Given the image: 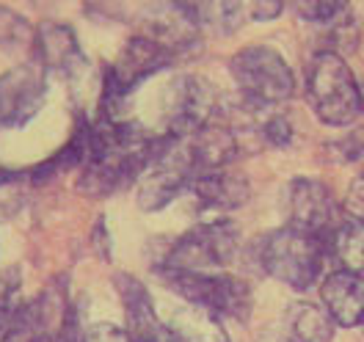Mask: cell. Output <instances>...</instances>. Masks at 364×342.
I'll list each match as a JSON object with an SVG mask.
<instances>
[{
	"instance_id": "obj_1",
	"label": "cell",
	"mask_w": 364,
	"mask_h": 342,
	"mask_svg": "<svg viewBox=\"0 0 364 342\" xmlns=\"http://www.w3.org/2000/svg\"><path fill=\"white\" fill-rule=\"evenodd\" d=\"M166 136H152L136 122L100 119L89 130V152L80 166L77 191L102 199L141 177Z\"/></svg>"
},
{
	"instance_id": "obj_2",
	"label": "cell",
	"mask_w": 364,
	"mask_h": 342,
	"mask_svg": "<svg viewBox=\"0 0 364 342\" xmlns=\"http://www.w3.org/2000/svg\"><path fill=\"white\" fill-rule=\"evenodd\" d=\"M326 254H328V240L293 227L273 229L257 243L259 268L298 293L309 290L320 279Z\"/></svg>"
},
{
	"instance_id": "obj_3",
	"label": "cell",
	"mask_w": 364,
	"mask_h": 342,
	"mask_svg": "<svg viewBox=\"0 0 364 342\" xmlns=\"http://www.w3.org/2000/svg\"><path fill=\"white\" fill-rule=\"evenodd\" d=\"M229 72L251 111H268L287 102L296 92V78L282 53L273 47L251 45L229 58Z\"/></svg>"
},
{
	"instance_id": "obj_4",
	"label": "cell",
	"mask_w": 364,
	"mask_h": 342,
	"mask_svg": "<svg viewBox=\"0 0 364 342\" xmlns=\"http://www.w3.org/2000/svg\"><path fill=\"white\" fill-rule=\"evenodd\" d=\"M306 100L323 124L345 127L362 111L359 86L340 53L320 50L306 69Z\"/></svg>"
},
{
	"instance_id": "obj_5",
	"label": "cell",
	"mask_w": 364,
	"mask_h": 342,
	"mask_svg": "<svg viewBox=\"0 0 364 342\" xmlns=\"http://www.w3.org/2000/svg\"><path fill=\"white\" fill-rule=\"evenodd\" d=\"M160 276L168 284V290L177 293L185 304L205 309L215 318L246 320L251 315L254 306L251 287L237 276L224 271L196 274V271H166V268H160Z\"/></svg>"
},
{
	"instance_id": "obj_6",
	"label": "cell",
	"mask_w": 364,
	"mask_h": 342,
	"mask_svg": "<svg viewBox=\"0 0 364 342\" xmlns=\"http://www.w3.org/2000/svg\"><path fill=\"white\" fill-rule=\"evenodd\" d=\"M196 177H199V169L191 152V141L166 136L155 158L146 163V169L138 177V207L149 213L163 210L185 188H191Z\"/></svg>"
},
{
	"instance_id": "obj_7",
	"label": "cell",
	"mask_w": 364,
	"mask_h": 342,
	"mask_svg": "<svg viewBox=\"0 0 364 342\" xmlns=\"http://www.w3.org/2000/svg\"><path fill=\"white\" fill-rule=\"evenodd\" d=\"M177 55L168 47L158 45L149 36H133L114 64H108L102 72V119H116V108L136 92L146 78L166 69Z\"/></svg>"
},
{
	"instance_id": "obj_8",
	"label": "cell",
	"mask_w": 364,
	"mask_h": 342,
	"mask_svg": "<svg viewBox=\"0 0 364 342\" xmlns=\"http://www.w3.org/2000/svg\"><path fill=\"white\" fill-rule=\"evenodd\" d=\"M240 246V232L232 221H207L188 229L174 240L168 257L163 262L166 271H196V274H215L232 265Z\"/></svg>"
},
{
	"instance_id": "obj_9",
	"label": "cell",
	"mask_w": 364,
	"mask_h": 342,
	"mask_svg": "<svg viewBox=\"0 0 364 342\" xmlns=\"http://www.w3.org/2000/svg\"><path fill=\"white\" fill-rule=\"evenodd\" d=\"M218 122V92L202 75H182L171 86L166 136L191 138Z\"/></svg>"
},
{
	"instance_id": "obj_10",
	"label": "cell",
	"mask_w": 364,
	"mask_h": 342,
	"mask_svg": "<svg viewBox=\"0 0 364 342\" xmlns=\"http://www.w3.org/2000/svg\"><path fill=\"white\" fill-rule=\"evenodd\" d=\"M47 94L45 67L31 58L0 75V127H23L39 114Z\"/></svg>"
},
{
	"instance_id": "obj_11",
	"label": "cell",
	"mask_w": 364,
	"mask_h": 342,
	"mask_svg": "<svg viewBox=\"0 0 364 342\" xmlns=\"http://www.w3.org/2000/svg\"><path fill=\"white\" fill-rule=\"evenodd\" d=\"M287 205H290V227L301 229L306 235L328 240L334 229L342 224L337 218V205L328 185L312 177H298L290 183Z\"/></svg>"
},
{
	"instance_id": "obj_12",
	"label": "cell",
	"mask_w": 364,
	"mask_h": 342,
	"mask_svg": "<svg viewBox=\"0 0 364 342\" xmlns=\"http://www.w3.org/2000/svg\"><path fill=\"white\" fill-rule=\"evenodd\" d=\"M69 318L64 290L47 287L45 293L20 306L3 342H58Z\"/></svg>"
},
{
	"instance_id": "obj_13",
	"label": "cell",
	"mask_w": 364,
	"mask_h": 342,
	"mask_svg": "<svg viewBox=\"0 0 364 342\" xmlns=\"http://www.w3.org/2000/svg\"><path fill=\"white\" fill-rule=\"evenodd\" d=\"M144 36L168 47L174 55H185L199 47V17L196 6L188 3H158L144 11Z\"/></svg>"
},
{
	"instance_id": "obj_14",
	"label": "cell",
	"mask_w": 364,
	"mask_h": 342,
	"mask_svg": "<svg viewBox=\"0 0 364 342\" xmlns=\"http://www.w3.org/2000/svg\"><path fill=\"white\" fill-rule=\"evenodd\" d=\"M116 290L124 306V334L130 342H171L168 326L158 318L155 304L144 282L133 274L116 276Z\"/></svg>"
},
{
	"instance_id": "obj_15",
	"label": "cell",
	"mask_w": 364,
	"mask_h": 342,
	"mask_svg": "<svg viewBox=\"0 0 364 342\" xmlns=\"http://www.w3.org/2000/svg\"><path fill=\"white\" fill-rule=\"evenodd\" d=\"M323 309L334 318L337 326L353 328L364 323V276L350 271H334L320 284Z\"/></svg>"
},
{
	"instance_id": "obj_16",
	"label": "cell",
	"mask_w": 364,
	"mask_h": 342,
	"mask_svg": "<svg viewBox=\"0 0 364 342\" xmlns=\"http://www.w3.org/2000/svg\"><path fill=\"white\" fill-rule=\"evenodd\" d=\"M36 61L45 67V72H55L61 78H72L86 67V55L77 45L69 25L45 23L39 25L36 36Z\"/></svg>"
},
{
	"instance_id": "obj_17",
	"label": "cell",
	"mask_w": 364,
	"mask_h": 342,
	"mask_svg": "<svg viewBox=\"0 0 364 342\" xmlns=\"http://www.w3.org/2000/svg\"><path fill=\"white\" fill-rule=\"evenodd\" d=\"M191 191H193V196H196L202 210H215V213L237 210V207L246 205L251 196L249 180L243 174L229 171V169L199 174L191 185Z\"/></svg>"
},
{
	"instance_id": "obj_18",
	"label": "cell",
	"mask_w": 364,
	"mask_h": 342,
	"mask_svg": "<svg viewBox=\"0 0 364 342\" xmlns=\"http://www.w3.org/2000/svg\"><path fill=\"white\" fill-rule=\"evenodd\" d=\"M334 326V318L309 301L290 304L284 315V334L290 342H331Z\"/></svg>"
},
{
	"instance_id": "obj_19",
	"label": "cell",
	"mask_w": 364,
	"mask_h": 342,
	"mask_svg": "<svg viewBox=\"0 0 364 342\" xmlns=\"http://www.w3.org/2000/svg\"><path fill=\"white\" fill-rule=\"evenodd\" d=\"M166 326H168L171 342H229L221 318L210 315L205 309H196L191 304L177 309Z\"/></svg>"
},
{
	"instance_id": "obj_20",
	"label": "cell",
	"mask_w": 364,
	"mask_h": 342,
	"mask_svg": "<svg viewBox=\"0 0 364 342\" xmlns=\"http://www.w3.org/2000/svg\"><path fill=\"white\" fill-rule=\"evenodd\" d=\"M36 36H39V28L28 23V17L17 14L9 6H0V50L3 53L31 61L36 58Z\"/></svg>"
},
{
	"instance_id": "obj_21",
	"label": "cell",
	"mask_w": 364,
	"mask_h": 342,
	"mask_svg": "<svg viewBox=\"0 0 364 342\" xmlns=\"http://www.w3.org/2000/svg\"><path fill=\"white\" fill-rule=\"evenodd\" d=\"M328 249L337 257L342 271L350 274H364V224L345 218L340 227L334 229V235L328 237Z\"/></svg>"
},
{
	"instance_id": "obj_22",
	"label": "cell",
	"mask_w": 364,
	"mask_h": 342,
	"mask_svg": "<svg viewBox=\"0 0 364 342\" xmlns=\"http://www.w3.org/2000/svg\"><path fill=\"white\" fill-rule=\"evenodd\" d=\"M249 14V6L243 3H205L196 6V17L202 25H210L218 33H232L243 25V17Z\"/></svg>"
},
{
	"instance_id": "obj_23",
	"label": "cell",
	"mask_w": 364,
	"mask_h": 342,
	"mask_svg": "<svg viewBox=\"0 0 364 342\" xmlns=\"http://www.w3.org/2000/svg\"><path fill=\"white\" fill-rule=\"evenodd\" d=\"M298 14L309 23L320 25V28H331L334 23H340L342 17L350 14V9L345 3H326V0H318V3H301L298 6Z\"/></svg>"
},
{
	"instance_id": "obj_24",
	"label": "cell",
	"mask_w": 364,
	"mask_h": 342,
	"mask_svg": "<svg viewBox=\"0 0 364 342\" xmlns=\"http://www.w3.org/2000/svg\"><path fill=\"white\" fill-rule=\"evenodd\" d=\"M326 152L337 160V163H353V160L364 158V127H356L348 136L331 141L326 146Z\"/></svg>"
},
{
	"instance_id": "obj_25",
	"label": "cell",
	"mask_w": 364,
	"mask_h": 342,
	"mask_svg": "<svg viewBox=\"0 0 364 342\" xmlns=\"http://www.w3.org/2000/svg\"><path fill=\"white\" fill-rule=\"evenodd\" d=\"M20 306H23V301H20V287H17V282H9V284L0 290V342L9 334V328H11V323L17 318Z\"/></svg>"
},
{
	"instance_id": "obj_26",
	"label": "cell",
	"mask_w": 364,
	"mask_h": 342,
	"mask_svg": "<svg viewBox=\"0 0 364 342\" xmlns=\"http://www.w3.org/2000/svg\"><path fill=\"white\" fill-rule=\"evenodd\" d=\"M293 124L284 114H273L262 122V138L273 146H287L293 141Z\"/></svg>"
},
{
	"instance_id": "obj_27",
	"label": "cell",
	"mask_w": 364,
	"mask_h": 342,
	"mask_svg": "<svg viewBox=\"0 0 364 342\" xmlns=\"http://www.w3.org/2000/svg\"><path fill=\"white\" fill-rule=\"evenodd\" d=\"M345 213H348V218H353V221H362L364 224V171L350 183L348 188V193H345Z\"/></svg>"
},
{
	"instance_id": "obj_28",
	"label": "cell",
	"mask_w": 364,
	"mask_h": 342,
	"mask_svg": "<svg viewBox=\"0 0 364 342\" xmlns=\"http://www.w3.org/2000/svg\"><path fill=\"white\" fill-rule=\"evenodd\" d=\"M83 342H130L124 328H116L111 323H97L83 334Z\"/></svg>"
},
{
	"instance_id": "obj_29",
	"label": "cell",
	"mask_w": 364,
	"mask_h": 342,
	"mask_svg": "<svg viewBox=\"0 0 364 342\" xmlns=\"http://www.w3.org/2000/svg\"><path fill=\"white\" fill-rule=\"evenodd\" d=\"M249 14L254 20H273L276 14H282V3H265V0H259V3H251L249 6Z\"/></svg>"
},
{
	"instance_id": "obj_30",
	"label": "cell",
	"mask_w": 364,
	"mask_h": 342,
	"mask_svg": "<svg viewBox=\"0 0 364 342\" xmlns=\"http://www.w3.org/2000/svg\"><path fill=\"white\" fill-rule=\"evenodd\" d=\"M23 174H14V171H0V188L3 185H11V183H17Z\"/></svg>"
},
{
	"instance_id": "obj_31",
	"label": "cell",
	"mask_w": 364,
	"mask_h": 342,
	"mask_svg": "<svg viewBox=\"0 0 364 342\" xmlns=\"http://www.w3.org/2000/svg\"><path fill=\"white\" fill-rule=\"evenodd\" d=\"M359 97H362V111H364V86H359Z\"/></svg>"
},
{
	"instance_id": "obj_32",
	"label": "cell",
	"mask_w": 364,
	"mask_h": 342,
	"mask_svg": "<svg viewBox=\"0 0 364 342\" xmlns=\"http://www.w3.org/2000/svg\"><path fill=\"white\" fill-rule=\"evenodd\" d=\"M362 328H364V323H362Z\"/></svg>"
}]
</instances>
